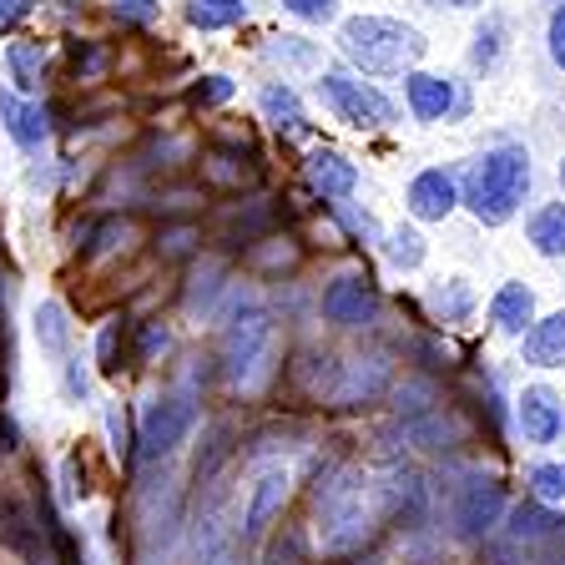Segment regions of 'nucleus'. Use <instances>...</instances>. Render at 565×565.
Masks as SVG:
<instances>
[{"label": "nucleus", "instance_id": "f257e3e1", "mask_svg": "<svg viewBox=\"0 0 565 565\" xmlns=\"http://www.w3.org/2000/svg\"><path fill=\"white\" fill-rule=\"evenodd\" d=\"M530 192V152L525 147H494V152L475 157L465 172V207L480 217L484 227H500L515 217V207Z\"/></svg>", "mask_w": 565, "mask_h": 565}, {"label": "nucleus", "instance_id": "f03ea898", "mask_svg": "<svg viewBox=\"0 0 565 565\" xmlns=\"http://www.w3.org/2000/svg\"><path fill=\"white\" fill-rule=\"evenodd\" d=\"M339 46L359 71L388 76V71H404L424 56V35L414 25L384 21V15H353V21H343Z\"/></svg>", "mask_w": 565, "mask_h": 565}, {"label": "nucleus", "instance_id": "7ed1b4c3", "mask_svg": "<svg viewBox=\"0 0 565 565\" xmlns=\"http://www.w3.org/2000/svg\"><path fill=\"white\" fill-rule=\"evenodd\" d=\"M323 96H329V106L339 111V121H349V127L359 131H374V127H388L394 121V106H388L384 92H374V86L353 82V76H343V71H329L323 76Z\"/></svg>", "mask_w": 565, "mask_h": 565}, {"label": "nucleus", "instance_id": "20e7f679", "mask_svg": "<svg viewBox=\"0 0 565 565\" xmlns=\"http://www.w3.org/2000/svg\"><path fill=\"white\" fill-rule=\"evenodd\" d=\"M520 435H525L530 445H555V439L565 435V404L555 388L535 384L520 394Z\"/></svg>", "mask_w": 565, "mask_h": 565}, {"label": "nucleus", "instance_id": "39448f33", "mask_svg": "<svg viewBox=\"0 0 565 565\" xmlns=\"http://www.w3.org/2000/svg\"><path fill=\"white\" fill-rule=\"evenodd\" d=\"M455 202H459V188L445 167H429V172H419L409 182V212L424 217V223H445L455 212Z\"/></svg>", "mask_w": 565, "mask_h": 565}, {"label": "nucleus", "instance_id": "423d86ee", "mask_svg": "<svg viewBox=\"0 0 565 565\" xmlns=\"http://www.w3.org/2000/svg\"><path fill=\"white\" fill-rule=\"evenodd\" d=\"M323 313H329L333 323H369V318H374V288H369V278L329 282V294H323Z\"/></svg>", "mask_w": 565, "mask_h": 565}, {"label": "nucleus", "instance_id": "0eeeda50", "mask_svg": "<svg viewBox=\"0 0 565 565\" xmlns=\"http://www.w3.org/2000/svg\"><path fill=\"white\" fill-rule=\"evenodd\" d=\"M188 429H192V404L188 399H162L152 409V419H147L141 445H147V455H167V449L188 435Z\"/></svg>", "mask_w": 565, "mask_h": 565}, {"label": "nucleus", "instance_id": "6e6552de", "mask_svg": "<svg viewBox=\"0 0 565 565\" xmlns=\"http://www.w3.org/2000/svg\"><path fill=\"white\" fill-rule=\"evenodd\" d=\"M263 343H268V318L247 308V313L233 323V339H227V369H233V379L253 374V364H258Z\"/></svg>", "mask_w": 565, "mask_h": 565}, {"label": "nucleus", "instance_id": "1a4fd4ad", "mask_svg": "<svg viewBox=\"0 0 565 565\" xmlns=\"http://www.w3.org/2000/svg\"><path fill=\"white\" fill-rule=\"evenodd\" d=\"M409 111L419 121H439L455 111V86L445 76H429V71H414L409 76Z\"/></svg>", "mask_w": 565, "mask_h": 565}, {"label": "nucleus", "instance_id": "9d476101", "mask_svg": "<svg viewBox=\"0 0 565 565\" xmlns=\"http://www.w3.org/2000/svg\"><path fill=\"white\" fill-rule=\"evenodd\" d=\"M525 359L541 369H561L565 364V313H551L541 323H530L525 333Z\"/></svg>", "mask_w": 565, "mask_h": 565}, {"label": "nucleus", "instance_id": "9b49d317", "mask_svg": "<svg viewBox=\"0 0 565 565\" xmlns=\"http://www.w3.org/2000/svg\"><path fill=\"white\" fill-rule=\"evenodd\" d=\"M490 318H494V329L525 333V323H535V294H530L525 282H505L490 298Z\"/></svg>", "mask_w": 565, "mask_h": 565}, {"label": "nucleus", "instance_id": "f8f14e48", "mask_svg": "<svg viewBox=\"0 0 565 565\" xmlns=\"http://www.w3.org/2000/svg\"><path fill=\"white\" fill-rule=\"evenodd\" d=\"M308 182H313L323 198H349L359 172H353V162H343L339 152H313L308 157Z\"/></svg>", "mask_w": 565, "mask_h": 565}, {"label": "nucleus", "instance_id": "ddd939ff", "mask_svg": "<svg viewBox=\"0 0 565 565\" xmlns=\"http://www.w3.org/2000/svg\"><path fill=\"white\" fill-rule=\"evenodd\" d=\"M530 247L541 258H565V202H551L530 217Z\"/></svg>", "mask_w": 565, "mask_h": 565}, {"label": "nucleus", "instance_id": "4468645a", "mask_svg": "<svg viewBox=\"0 0 565 565\" xmlns=\"http://www.w3.org/2000/svg\"><path fill=\"white\" fill-rule=\"evenodd\" d=\"M500 510H505L500 490H494V484H475V490L465 494V505H459V525L470 530V535H484V530L500 520Z\"/></svg>", "mask_w": 565, "mask_h": 565}, {"label": "nucleus", "instance_id": "2eb2a0df", "mask_svg": "<svg viewBox=\"0 0 565 565\" xmlns=\"http://www.w3.org/2000/svg\"><path fill=\"white\" fill-rule=\"evenodd\" d=\"M282 490H288V475L273 470L258 480V490H253V500H247V535H258L263 525H268V515L282 505Z\"/></svg>", "mask_w": 565, "mask_h": 565}, {"label": "nucleus", "instance_id": "dca6fc26", "mask_svg": "<svg viewBox=\"0 0 565 565\" xmlns=\"http://www.w3.org/2000/svg\"><path fill=\"white\" fill-rule=\"evenodd\" d=\"M555 530V520L545 515L541 505H520V510H510V535H515V541H545V535H551Z\"/></svg>", "mask_w": 565, "mask_h": 565}, {"label": "nucleus", "instance_id": "f3484780", "mask_svg": "<svg viewBox=\"0 0 565 565\" xmlns=\"http://www.w3.org/2000/svg\"><path fill=\"white\" fill-rule=\"evenodd\" d=\"M429 308H435L439 318H465V313H470V288H465L459 278H449L445 288H435V294H429Z\"/></svg>", "mask_w": 565, "mask_h": 565}, {"label": "nucleus", "instance_id": "a211bd4d", "mask_svg": "<svg viewBox=\"0 0 565 565\" xmlns=\"http://www.w3.org/2000/svg\"><path fill=\"white\" fill-rule=\"evenodd\" d=\"M525 480H530V490H535V500H545V505L565 500V465H535Z\"/></svg>", "mask_w": 565, "mask_h": 565}, {"label": "nucleus", "instance_id": "6ab92c4d", "mask_svg": "<svg viewBox=\"0 0 565 565\" xmlns=\"http://www.w3.org/2000/svg\"><path fill=\"white\" fill-rule=\"evenodd\" d=\"M384 253H388V263H394V268H419V263H424V237L419 233H388Z\"/></svg>", "mask_w": 565, "mask_h": 565}, {"label": "nucleus", "instance_id": "aec40b11", "mask_svg": "<svg viewBox=\"0 0 565 565\" xmlns=\"http://www.w3.org/2000/svg\"><path fill=\"white\" fill-rule=\"evenodd\" d=\"M263 106H268L273 127H288V131H294L298 121H303V111H298V96H294V92H278V86H273V92H263Z\"/></svg>", "mask_w": 565, "mask_h": 565}, {"label": "nucleus", "instance_id": "412c9836", "mask_svg": "<svg viewBox=\"0 0 565 565\" xmlns=\"http://www.w3.org/2000/svg\"><path fill=\"white\" fill-rule=\"evenodd\" d=\"M35 333H41V343H46L51 353H66V323H61L56 303H46L41 313H35Z\"/></svg>", "mask_w": 565, "mask_h": 565}, {"label": "nucleus", "instance_id": "4be33fe9", "mask_svg": "<svg viewBox=\"0 0 565 565\" xmlns=\"http://www.w3.org/2000/svg\"><path fill=\"white\" fill-rule=\"evenodd\" d=\"M500 35H505V21H500V15H490V21L475 31V66H490V61L500 56Z\"/></svg>", "mask_w": 565, "mask_h": 565}, {"label": "nucleus", "instance_id": "5701e85b", "mask_svg": "<svg viewBox=\"0 0 565 565\" xmlns=\"http://www.w3.org/2000/svg\"><path fill=\"white\" fill-rule=\"evenodd\" d=\"M288 11H298L303 21H329L333 11H339V0H282Z\"/></svg>", "mask_w": 565, "mask_h": 565}, {"label": "nucleus", "instance_id": "b1692460", "mask_svg": "<svg viewBox=\"0 0 565 565\" xmlns=\"http://www.w3.org/2000/svg\"><path fill=\"white\" fill-rule=\"evenodd\" d=\"M233 15H237V6H217V0H198L192 6V21H202V25H223Z\"/></svg>", "mask_w": 565, "mask_h": 565}, {"label": "nucleus", "instance_id": "393cba45", "mask_svg": "<svg viewBox=\"0 0 565 565\" xmlns=\"http://www.w3.org/2000/svg\"><path fill=\"white\" fill-rule=\"evenodd\" d=\"M551 61L555 66H565V6L551 15Z\"/></svg>", "mask_w": 565, "mask_h": 565}, {"label": "nucleus", "instance_id": "a878e982", "mask_svg": "<svg viewBox=\"0 0 565 565\" xmlns=\"http://www.w3.org/2000/svg\"><path fill=\"white\" fill-rule=\"evenodd\" d=\"M439 6H455V11H470V6H484V0H439Z\"/></svg>", "mask_w": 565, "mask_h": 565}, {"label": "nucleus", "instance_id": "bb28decb", "mask_svg": "<svg viewBox=\"0 0 565 565\" xmlns=\"http://www.w3.org/2000/svg\"><path fill=\"white\" fill-rule=\"evenodd\" d=\"M561 188H565V157H561Z\"/></svg>", "mask_w": 565, "mask_h": 565}]
</instances>
